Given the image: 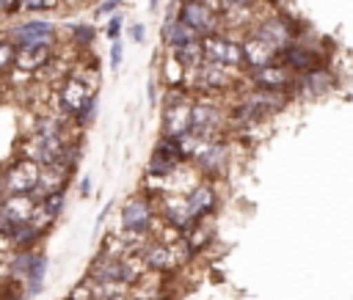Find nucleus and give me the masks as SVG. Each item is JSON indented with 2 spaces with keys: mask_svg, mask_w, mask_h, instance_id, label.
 Instances as JSON below:
<instances>
[{
  "mask_svg": "<svg viewBox=\"0 0 353 300\" xmlns=\"http://www.w3.org/2000/svg\"><path fill=\"white\" fill-rule=\"evenodd\" d=\"M130 36H132V41H143V39H146V28L135 22V25L130 28Z\"/></svg>",
  "mask_w": 353,
  "mask_h": 300,
  "instance_id": "nucleus-34",
  "label": "nucleus"
},
{
  "mask_svg": "<svg viewBox=\"0 0 353 300\" xmlns=\"http://www.w3.org/2000/svg\"><path fill=\"white\" fill-rule=\"evenodd\" d=\"M99 300H135L130 292H124V289H110V292H105Z\"/></svg>",
  "mask_w": 353,
  "mask_h": 300,
  "instance_id": "nucleus-33",
  "label": "nucleus"
},
{
  "mask_svg": "<svg viewBox=\"0 0 353 300\" xmlns=\"http://www.w3.org/2000/svg\"><path fill=\"white\" fill-rule=\"evenodd\" d=\"M185 204H188V212H190V217L196 223L210 217L218 209V190H215V184L212 182H196L185 193Z\"/></svg>",
  "mask_w": 353,
  "mask_h": 300,
  "instance_id": "nucleus-17",
  "label": "nucleus"
},
{
  "mask_svg": "<svg viewBox=\"0 0 353 300\" xmlns=\"http://www.w3.org/2000/svg\"><path fill=\"white\" fill-rule=\"evenodd\" d=\"M199 33L193 28H188L182 19H165L163 25V41L168 47H179V44H188V41H196Z\"/></svg>",
  "mask_w": 353,
  "mask_h": 300,
  "instance_id": "nucleus-23",
  "label": "nucleus"
},
{
  "mask_svg": "<svg viewBox=\"0 0 353 300\" xmlns=\"http://www.w3.org/2000/svg\"><path fill=\"white\" fill-rule=\"evenodd\" d=\"M223 11H234V8H251L256 0H218Z\"/></svg>",
  "mask_w": 353,
  "mask_h": 300,
  "instance_id": "nucleus-32",
  "label": "nucleus"
},
{
  "mask_svg": "<svg viewBox=\"0 0 353 300\" xmlns=\"http://www.w3.org/2000/svg\"><path fill=\"white\" fill-rule=\"evenodd\" d=\"M295 72L287 69L281 61L259 66V69H245V80L254 88H268V91H290L295 94Z\"/></svg>",
  "mask_w": 353,
  "mask_h": 300,
  "instance_id": "nucleus-10",
  "label": "nucleus"
},
{
  "mask_svg": "<svg viewBox=\"0 0 353 300\" xmlns=\"http://www.w3.org/2000/svg\"><path fill=\"white\" fill-rule=\"evenodd\" d=\"M121 58H124V44H121V39H113L110 41V69L113 72H119Z\"/></svg>",
  "mask_w": 353,
  "mask_h": 300,
  "instance_id": "nucleus-30",
  "label": "nucleus"
},
{
  "mask_svg": "<svg viewBox=\"0 0 353 300\" xmlns=\"http://www.w3.org/2000/svg\"><path fill=\"white\" fill-rule=\"evenodd\" d=\"M119 3H121V0H102V6H99V14H108V11H113Z\"/></svg>",
  "mask_w": 353,
  "mask_h": 300,
  "instance_id": "nucleus-37",
  "label": "nucleus"
},
{
  "mask_svg": "<svg viewBox=\"0 0 353 300\" xmlns=\"http://www.w3.org/2000/svg\"><path fill=\"white\" fill-rule=\"evenodd\" d=\"M39 173H41V165L17 154L8 165H3V184H6V195H30L39 184Z\"/></svg>",
  "mask_w": 353,
  "mask_h": 300,
  "instance_id": "nucleus-7",
  "label": "nucleus"
},
{
  "mask_svg": "<svg viewBox=\"0 0 353 300\" xmlns=\"http://www.w3.org/2000/svg\"><path fill=\"white\" fill-rule=\"evenodd\" d=\"M171 58L185 69V72H193L201 61H204V50H201V39L196 41H188V44H179V47H171Z\"/></svg>",
  "mask_w": 353,
  "mask_h": 300,
  "instance_id": "nucleus-21",
  "label": "nucleus"
},
{
  "mask_svg": "<svg viewBox=\"0 0 353 300\" xmlns=\"http://www.w3.org/2000/svg\"><path fill=\"white\" fill-rule=\"evenodd\" d=\"M157 3H160V0H149V8H154V6H157Z\"/></svg>",
  "mask_w": 353,
  "mask_h": 300,
  "instance_id": "nucleus-41",
  "label": "nucleus"
},
{
  "mask_svg": "<svg viewBox=\"0 0 353 300\" xmlns=\"http://www.w3.org/2000/svg\"><path fill=\"white\" fill-rule=\"evenodd\" d=\"M290 99H292L290 91H268V88H254V85H248V88L240 91V102L251 105V107H254L256 113H262L265 118H270L273 113L284 110V107L290 105Z\"/></svg>",
  "mask_w": 353,
  "mask_h": 300,
  "instance_id": "nucleus-14",
  "label": "nucleus"
},
{
  "mask_svg": "<svg viewBox=\"0 0 353 300\" xmlns=\"http://www.w3.org/2000/svg\"><path fill=\"white\" fill-rule=\"evenodd\" d=\"M8 228H11V226H8V220H6V217H3V212H0V237H6V234H8Z\"/></svg>",
  "mask_w": 353,
  "mask_h": 300,
  "instance_id": "nucleus-39",
  "label": "nucleus"
},
{
  "mask_svg": "<svg viewBox=\"0 0 353 300\" xmlns=\"http://www.w3.org/2000/svg\"><path fill=\"white\" fill-rule=\"evenodd\" d=\"M36 256H39V250H36V248L14 250V253H11V259H8V275H11L14 281H25V278L30 275L33 264H36Z\"/></svg>",
  "mask_w": 353,
  "mask_h": 300,
  "instance_id": "nucleus-22",
  "label": "nucleus"
},
{
  "mask_svg": "<svg viewBox=\"0 0 353 300\" xmlns=\"http://www.w3.org/2000/svg\"><path fill=\"white\" fill-rule=\"evenodd\" d=\"M94 118H97V96H91L77 113H74V118H72V124L77 127V129H85V127H91L94 124Z\"/></svg>",
  "mask_w": 353,
  "mask_h": 300,
  "instance_id": "nucleus-25",
  "label": "nucleus"
},
{
  "mask_svg": "<svg viewBox=\"0 0 353 300\" xmlns=\"http://www.w3.org/2000/svg\"><path fill=\"white\" fill-rule=\"evenodd\" d=\"M55 6H58V0H19L22 11H50Z\"/></svg>",
  "mask_w": 353,
  "mask_h": 300,
  "instance_id": "nucleus-28",
  "label": "nucleus"
},
{
  "mask_svg": "<svg viewBox=\"0 0 353 300\" xmlns=\"http://www.w3.org/2000/svg\"><path fill=\"white\" fill-rule=\"evenodd\" d=\"M119 33H121V17L116 14V17H110V22L105 28V36H108V41H113V39H119Z\"/></svg>",
  "mask_w": 353,
  "mask_h": 300,
  "instance_id": "nucleus-31",
  "label": "nucleus"
},
{
  "mask_svg": "<svg viewBox=\"0 0 353 300\" xmlns=\"http://www.w3.org/2000/svg\"><path fill=\"white\" fill-rule=\"evenodd\" d=\"M141 264L154 272H171L179 264V250L171 239H149L141 248Z\"/></svg>",
  "mask_w": 353,
  "mask_h": 300,
  "instance_id": "nucleus-12",
  "label": "nucleus"
},
{
  "mask_svg": "<svg viewBox=\"0 0 353 300\" xmlns=\"http://www.w3.org/2000/svg\"><path fill=\"white\" fill-rule=\"evenodd\" d=\"M33 209H36V201L30 195H25V193H19V195H3V201H0V212L8 220V226L28 223L30 215H33Z\"/></svg>",
  "mask_w": 353,
  "mask_h": 300,
  "instance_id": "nucleus-20",
  "label": "nucleus"
},
{
  "mask_svg": "<svg viewBox=\"0 0 353 300\" xmlns=\"http://www.w3.org/2000/svg\"><path fill=\"white\" fill-rule=\"evenodd\" d=\"M243 47V61H245V69H259V66H268V63H276L279 61V52L273 47H268L265 41H259L256 36H245L240 41Z\"/></svg>",
  "mask_w": 353,
  "mask_h": 300,
  "instance_id": "nucleus-19",
  "label": "nucleus"
},
{
  "mask_svg": "<svg viewBox=\"0 0 353 300\" xmlns=\"http://www.w3.org/2000/svg\"><path fill=\"white\" fill-rule=\"evenodd\" d=\"M14 55H17L14 41L11 39H0V77H6L14 69Z\"/></svg>",
  "mask_w": 353,
  "mask_h": 300,
  "instance_id": "nucleus-26",
  "label": "nucleus"
},
{
  "mask_svg": "<svg viewBox=\"0 0 353 300\" xmlns=\"http://www.w3.org/2000/svg\"><path fill=\"white\" fill-rule=\"evenodd\" d=\"M334 88H336V74L331 72L328 63L314 66V69H309V72H303V74L295 77V94L309 96V99L325 96V94L334 91Z\"/></svg>",
  "mask_w": 353,
  "mask_h": 300,
  "instance_id": "nucleus-13",
  "label": "nucleus"
},
{
  "mask_svg": "<svg viewBox=\"0 0 353 300\" xmlns=\"http://www.w3.org/2000/svg\"><path fill=\"white\" fill-rule=\"evenodd\" d=\"M52 63V44H39V47H17L14 55V69L33 74V72H44Z\"/></svg>",
  "mask_w": 353,
  "mask_h": 300,
  "instance_id": "nucleus-18",
  "label": "nucleus"
},
{
  "mask_svg": "<svg viewBox=\"0 0 353 300\" xmlns=\"http://www.w3.org/2000/svg\"><path fill=\"white\" fill-rule=\"evenodd\" d=\"M201 50H204V61H212V63L229 66V69H234V72L245 69L240 41H237V39H232V36H226V33L204 36V39H201Z\"/></svg>",
  "mask_w": 353,
  "mask_h": 300,
  "instance_id": "nucleus-8",
  "label": "nucleus"
},
{
  "mask_svg": "<svg viewBox=\"0 0 353 300\" xmlns=\"http://www.w3.org/2000/svg\"><path fill=\"white\" fill-rule=\"evenodd\" d=\"M240 83L237 72L212 61H201L193 72H188V88L199 96H221L226 91H234Z\"/></svg>",
  "mask_w": 353,
  "mask_h": 300,
  "instance_id": "nucleus-2",
  "label": "nucleus"
},
{
  "mask_svg": "<svg viewBox=\"0 0 353 300\" xmlns=\"http://www.w3.org/2000/svg\"><path fill=\"white\" fill-rule=\"evenodd\" d=\"M226 116H229V107H223L215 96H193V105H190V129H196L207 140L223 138Z\"/></svg>",
  "mask_w": 353,
  "mask_h": 300,
  "instance_id": "nucleus-5",
  "label": "nucleus"
},
{
  "mask_svg": "<svg viewBox=\"0 0 353 300\" xmlns=\"http://www.w3.org/2000/svg\"><path fill=\"white\" fill-rule=\"evenodd\" d=\"M97 69L88 74L85 69H72L58 85H55V107H58V116L63 118H74V113L91 99L97 96Z\"/></svg>",
  "mask_w": 353,
  "mask_h": 300,
  "instance_id": "nucleus-1",
  "label": "nucleus"
},
{
  "mask_svg": "<svg viewBox=\"0 0 353 300\" xmlns=\"http://www.w3.org/2000/svg\"><path fill=\"white\" fill-rule=\"evenodd\" d=\"M14 47H39V44H55V25L50 19H30L11 30L8 36Z\"/></svg>",
  "mask_w": 353,
  "mask_h": 300,
  "instance_id": "nucleus-15",
  "label": "nucleus"
},
{
  "mask_svg": "<svg viewBox=\"0 0 353 300\" xmlns=\"http://www.w3.org/2000/svg\"><path fill=\"white\" fill-rule=\"evenodd\" d=\"M19 6V0H0V14H11Z\"/></svg>",
  "mask_w": 353,
  "mask_h": 300,
  "instance_id": "nucleus-36",
  "label": "nucleus"
},
{
  "mask_svg": "<svg viewBox=\"0 0 353 300\" xmlns=\"http://www.w3.org/2000/svg\"><path fill=\"white\" fill-rule=\"evenodd\" d=\"M66 300H99V289H97V283L83 281V283H77V286L69 292Z\"/></svg>",
  "mask_w": 353,
  "mask_h": 300,
  "instance_id": "nucleus-27",
  "label": "nucleus"
},
{
  "mask_svg": "<svg viewBox=\"0 0 353 300\" xmlns=\"http://www.w3.org/2000/svg\"><path fill=\"white\" fill-rule=\"evenodd\" d=\"M146 99H149V105L154 107V99H157V85H154V77L149 80V85H146Z\"/></svg>",
  "mask_w": 353,
  "mask_h": 300,
  "instance_id": "nucleus-35",
  "label": "nucleus"
},
{
  "mask_svg": "<svg viewBox=\"0 0 353 300\" xmlns=\"http://www.w3.org/2000/svg\"><path fill=\"white\" fill-rule=\"evenodd\" d=\"M229 162H232V146H229L226 138H215V140L201 143V149L190 160V165L204 176V182H212V179L226 176Z\"/></svg>",
  "mask_w": 353,
  "mask_h": 300,
  "instance_id": "nucleus-6",
  "label": "nucleus"
},
{
  "mask_svg": "<svg viewBox=\"0 0 353 300\" xmlns=\"http://www.w3.org/2000/svg\"><path fill=\"white\" fill-rule=\"evenodd\" d=\"M3 195H6V184H3V168H0V201H3Z\"/></svg>",
  "mask_w": 353,
  "mask_h": 300,
  "instance_id": "nucleus-40",
  "label": "nucleus"
},
{
  "mask_svg": "<svg viewBox=\"0 0 353 300\" xmlns=\"http://www.w3.org/2000/svg\"><path fill=\"white\" fill-rule=\"evenodd\" d=\"M193 91L188 85L165 88L163 94V107H160V132L174 138L190 127V105H193Z\"/></svg>",
  "mask_w": 353,
  "mask_h": 300,
  "instance_id": "nucleus-3",
  "label": "nucleus"
},
{
  "mask_svg": "<svg viewBox=\"0 0 353 300\" xmlns=\"http://www.w3.org/2000/svg\"><path fill=\"white\" fill-rule=\"evenodd\" d=\"M179 19H182L188 28H193V30L199 33V39L212 36V33H218V28H221V14H218L207 0H182V6H179Z\"/></svg>",
  "mask_w": 353,
  "mask_h": 300,
  "instance_id": "nucleus-11",
  "label": "nucleus"
},
{
  "mask_svg": "<svg viewBox=\"0 0 353 300\" xmlns=\"http://www.w3.org/2000/svg\"><path fill=\"white\" fill-rule=\"evenodd\" d=\"M279 61H281L287 69H292L295 74H303V72H309V69H314V66H323V63H325L323 52H320V50H314V47H309V44H306V41H301V39H295L287 50H281Z\"/></svg>",
  "mask_w": 353,
  "mask_h": 300,
  "instance_id": "nucleus-16",
  "label": "nucleus"
},
{
  "mask_svg": "<svg viewBox=\"0 0 353 300\" xmlns=\"http://www.w3.org/2000/svg\"><path fill=\"white\" fill-rule=\"evenodd\" d=\"M72 33H74V41H77V44H83V47H88V44L94 41V36H97L91 25H77Z\"/></svg>",
  "mask_w": 353,
  "mask_h": 300,
  "instance_id": "nucleus-29",
  "label": "nucleus"
},
{
  "mask_svg": "<svg viewBox=\"0 0 353 300\" xmlns=\"http://www.w3.org/2000/svg\"><path fill=\"white\" fill-rule=\"evenodd\" d=\"M251 36H256L259 41H265L268 47H273L281 55V50H287L298 39V25L287 17H268L251 28Z\"/></svg>",
  "mask_w": 353,
  "mask_h": 300,
  "instance_id": "nucleus-9",
  "label": "nucleus"
},
{
  "mask_svg": "<svg viewBox=\"0 0 353 300\" xmlns=\"http://www.w3.org/2000/svg\"><path fill=\"white\" fill-rule=\"evenodd\" d=\"M36 206H39L44 215H50L52 220H58L61 212H63V206H66V190H58V193L44 195L41 201H36Z\"/></svg>",
  "mask_w": 353,
  "mask_h": 300,
  "instance_id": "nucleus-24",
  "label": "nucleus"
},
{
  "mask_svg": "<svg viewBox=\"0 0 353 300\" xmlns=\"http://www.w3.org/2000/svg\"><path fill=\"white\" fill-rule=\"evenodd\" d=\"M157 223V195L154 193H135L132 198L124 201L121 206V228L127 237L143 239L152 234Z\"/></svg>",
  "mask_w": 353,
  "mask_h": 300,
  "instance_id": "nucleus-4",
  "label": "nucleus"
},
{
  "mask_svg": "<svg viewBox=\"0 0 353 300\" xmlns=\"http://www.w3.org/2000/svg\"><path fill=\"white\" fill-rule=\"evenodd\" d=\"M88 193H91V179L83 176V182H80V195H88Z\"/></svg>",
  "mask_w": 353,
  "mask_h": 300,
  "instance_id": "nucleus-38",
  "label": "nucleus"
}]
</instances>
